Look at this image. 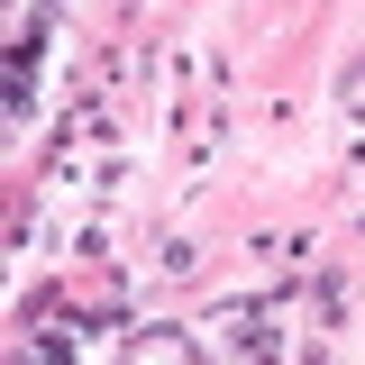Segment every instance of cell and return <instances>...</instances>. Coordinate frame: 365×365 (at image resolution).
<instances>
[{
    "label": "cell",
    "instance_id": "6da1fadb",
    "mask_svg": "<svg viewBox=\"0 0 365 365\" xmlns=\"http://www.w3.org/2000/svg\"><path fill=\"white\" fill-rule=\"evenodd\" d=\"M46 165H55V174L73 182H110L119 174V137H110V110H101V101H83V110H73V119H64V137H55V146H46Z\"/></svg>",
    "mask_w": 365,
    "mask_h": 365
},
{
    "label": "cell",
    "instance_id": "7a4b0ae2",
    "mask_svg": "<svg viewBox=\"0 0 365 365\" xmlns=\"http://www.w3.org/2000/svg\"><path fill=\"white\" fill-rule=\"evenodd\" d=\"M119 365H201V347H192V329H146Z\"/></svg>",
    "mask_w": 365,
    "mask_h": 365
},
{
    "label": "cell",
    "instance_id": "3957f363",
    "mask_svg": "<svg viewBox=\"0 0 365 365\" xmlns=\"http://www.w3.org/2000/svg\"><path fill=\"white\" fill-rule=\"evenodd\" d=\"M311 311L338 329V311H347V283H338V274H319V283H311Z\"/></svg>",
    "mask_w": 365,
    "mask_h": 365
},
{
    "label": "cell",
    "instance_id": "277c9868",
    "mask_svg": "<svg viewBox=\"0 0 365 365\" xmlns=\"http://www.w3.org/2000/svg\"><path fill=\"white\" fill-rule=\"evenodd\" d=\"M28 365H37V356H28Z\"/></svg>",
    "mask_w": 365,
    "mask_h": 365
}]
</instances>
